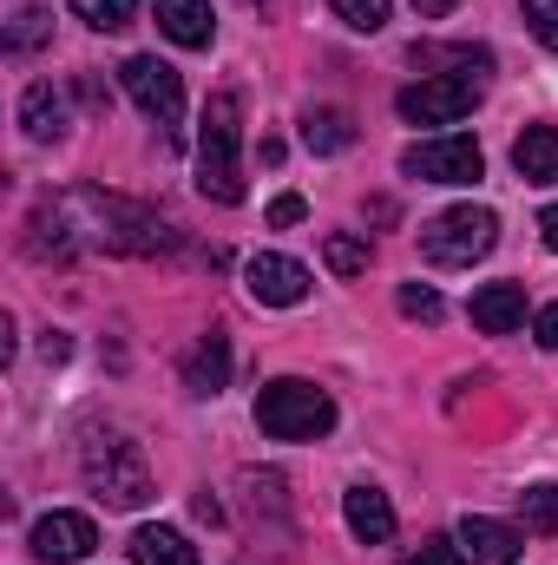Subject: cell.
<instances>
[{"instance_id": "8", "label": "cell", "mask_w": 558, "mask_h": 565, "mask_svg": "<svg viewBox=\"0 0 558 565\" xmlns=\"http://www.w3.org/2000/svg\"><path fill=\"white\" fill-rule=\"evenodd\" d=\"M119 79H126V93L139 99L144 119H158L164 132L184 119V79H178V66H164V60H151V53H132V60L119 66Z\"/></svg>"}, {"instance_id": "24", "label": "cell", "mask_w": 558, "mask_h": 565, "mask_svg": "<svg viewBox=\"0 0 558 565\" xmlns=\"http://www.w3.org/2000/svg\"><path fill=\"white\" fill-rule=\"evenodd\" d=\"M519 507H526V526H533V533H558V487H546V480L526 487Z\"/></svg>"}, {"instance_id": "1", "label": "cell", "mask_w": 558, "mask_h": 565, "mask_svg": "<svg viewBox=\"0 0 558 565\" xmlns=\"http://www.w3.org/2000/svg\"><path fill=\"white\" fill-rule=\"evenodd\" d=\"M112 250V257H158L178 244V231L164 217H151L144 204L126 198H106V191H66V198H46L33 204L26 217V250L40 264H73L79 250Z\"/></svg>"}, {"instance_id": "17", "label": "cell", "mask_w": 558, "mask_h": 565, "mask_svg": "<svg viewBox=\"0 0 558 565\" xmlns=\"http://www.w3.org/2000/svg\"><path fill=\"white\" fill-rule=\"evenodd\" d=\"M126 553H132V565H197V546L178 526H139Z\"/></svg>"}, {"instance_id": "22", "label": "cell", "mask_w": 558, "mask_h": 565, "mask_svg": "<svg viewBox=\"0 0 558 565\" xmlns=\"http://www.w3.org/2000/svg\"><path fill=\"white\" fill-rule=\"evenodd\" d=\"M329 7H335V20L355 26V33H382V26L395 20V0H329Z\"/></svg>"}, {"instance_id": "5", "label": "cell", "mask_w": 558, "mask_h": 565, "mask_svg": "<svg viewBox=\"0 0 558 565\" xmlns=\"http://www.w3.org/2000/svg\"><path fill=\"white\" fill-rule=\"evenodd\" d=\"M493 244H500V217L486 204H453V211H440V217L420 224V257L440 264V270H466Z\"/></svg>"}, {"instance_id": "19", "label": "cell", "mask_w": 558, "mask_h": 565, "mask_svg": "<svg viewBox=\"0 0 558 565\" xmlns=\"http://www.w3.org/2000/svg\"><path fill=\"white\" fill-rule=\"evenodd\" d=\"M348 139H355L348 113H335V106H315V113H302V145H309V151H342Z\"/></svg>"}, {"instance_id": "20", "label": "cell", "mask_w": 558, "mask_h": 565, "mask_svg": "<svg viewBox=\"0 0 558 565\" xmlns=\"http://www.w3.org/2000/svg\"><path fill=\"white\" fill-rule=\"evenodd\" d=\"M53 40V13L46 7H20L13 20H7V53H33V46H46Z\"/></svg>"}, {"instance_id": "32", "label": "cell", "mask_w": 558, "mask_h": 565, "mask_svg": "<svg viewBox=\"0 0 558 565\" xmlns=\"http://www.w3.org/2000/svg\"><path fill=\"white\" fill-rule=\"evenodd\" d=\"M420 13H447V7H460V0H415Z\"/></svg>"}, {"instance_id": "6", "label": "cell", "mask_w": 558, "mask_h": 565, "mask_svg": "<svg viewBox=\"0 0 558 565\" xmlns=\"http://www.w3.org/2000/svg\"><path fill=\"white\" fill-rule=\"evenodd\" d=\"M480 93H486V73L480 66H460V73H433V79L408 86L395 106H401L408 126H453V119H466L480 106Z\"/></svg>"}, {"instance_id": "31", "label": "cell", "mask_w": 558, "mask_h": 565, "mask_svg": "<svg viewBox=\"0 0 558 565\" xmlns=\"http://www.w3.org/2000/svg\"><path fill=\"white\" fill-rule=\"evenodd\" d=\"M539 237H546V250H558V204L552 211H539Z\"/></svg>"}, {"instance_id": "10", "label": "cell", "mask_w": 558, "mask_h": 565, "mask_svg": "<svg viewBox=\"0 0 558 565\" xmlns=\"http://www.w3.org/2000/svg\"><path fill=\"white\" fill-rule=\"evenodd\" d=\"M93 546H99V526L86 513H46V520H33V559L73 565V559H86Z\"/></svg>"}, {"instance_id": "29", "label": "cell", "mask_w": 558, "mask_h": 565, "mask_svg": "<svg viewBox=\"0 0 558 565\" xmlns=\"http://www.w3.org/2000/svg\"><path fill=\"white\" fill-rule=\"evenodd\" d=\"M533 335H539V349H552V355H558V302H546V309H539Z\"/></svg>"}, {"instance_id": "16", "label": "cell", "mask_w": 558, "mask_h": 565, "mask_svg": "<svg viewBox=\"0 0 558 565\" xmlns=\"http://www.w3.org/2000/svg\"><path fill=\"white\" fill-rule=\"evenodd\" d=\"M513 171L526 184H552L558 178V126H526L513 145Z\"/></svg>"}, {"instance_id": "26", "label": "cell", "mask_w": 558, "mask_h": 565, "mask_svg": "<svg viewBox=\"0 0 558 565\" xmlns=\"http://www.w3.org/2000/svg\"><path fill=\"white\" fill-rule=\"evenodd\" d=\"M519 13H526V26L558 53V0H519Z\"/></svg>"}, {"instance_id": "15", "label": "cell", "mask_w": 558, "mask_h": 565, "mask_svg": "<svg viewBox=\"0 0 558 565\" xmlns=\"http://www.w3.org/2000/svg\"><path fill=\"white\" fill-rule=\"evenodd\" d=\"M20 126H26V139H33V145L66 139V93H60L53 79L26 86V93H20Z\"/></svg>"}, {"instance_id": "3", "label": "cell", "mask_w": 558, "mask_h": 565, "mask_svg": "<svg viewBox=\"0 0 558 565\" xmlns=\"http://www.w3.org/2000/svg\"><path fill=\"white\" fill-rule=\"evenodd\" d=\"M79 473H86V487L106 500V507H144L151 500V467H144V447L139 440H126V434H86V447H79Z\"/></svg>"}, {"instance_id": "14", "label": "cell", "mask_w": 558, "mask_h": 565, "mask_svg": "<svg viewBox=\"0 0 558 565\" xmlns=\"http://www.w3.org/2000/svg\"><path fill=\"white\" fill-rule=\"evenodd\" d=\"M158 33L171 40V46H211L217 40V13L204 7V0H158Z\"/></svg>"}, {"instance_id": "11", "label": "cell", "mask_w": 558, "mask_h": 565, "mask_svg": "<svg viewBox=\"0 0 558 565\" xmlns=\"http://www.w3.org/2000/svg\"><path fill=\"white\" fill-rule=\"evenodd\" d=\"M453 540H460V553L473 565H519V546H526L506 520H486V513H466Z\"/></svg>"}, {"instance_id": "13", "label": "cell", "mask_w": 558, "mask_h": 565, "mask_svg": "<svg viewBox=\"0 0 558 565\" xmlns=\"http://www.w3.org/2000/svg\"><path fill=\"white\" fill-rule=\"evenodd\" d=\"M342 513H348V533L362 540V546H382V540H395V507H388V493L382 487H348L342 493Z\"/></svg>"}, {"instance_id": "18", "label": "cell", "mask_w": 558, "mask_h": 565, "mask_svg": "<svg viewBox=\"0 0 558 565\" xmlns=\"http://www.w3.org/2000/svg\"><path fill=\"white\" fill-rule=\"evenodd\" d=\"M224 382H230V342L224 335H204L191 349V362H184V388L191 395H217Z\"/></svg>"}, {"instance_id": "9", "label": "cell", "mask_w": 558, "mask_h": 565, "mask_svg": "<svg viewBox=\"0 0 558 565\" xmlns=\"http://www.w3.org/2000/svg\"><path fill=\"white\" fill-rule=\"evenodd\" d=\"M244 282H250V296L264 302V309H296L302 296H309V270L296 264V257H277V250H264V257H250L244 264Z\"/></svg>"}, {"instance_id": "27", "label": "cell", "mask_w": 558, "mask_h": 565, "mask_svg": "<svg viewBox=\"0 0 558 565\" xmlns=\"http://www.w3.org/2000/svg\"><path fill=\"white\" fill-rule=\"evenodd\" d=\"M408 565H473V559L460 553V540H427V546H420Z\"/></svg>"}, {"instance_id": "2", "label": "cell", "mask_w": 558, "mask_h": 565, "mask_svg": "<svg viewBox=\"0 0 558 565\" xmlns=\"http://www.w3.org/2000/svg\"><path fill=\"white\" fill-rule=\"evenodd\" d=\"M237 145H244V106H237V93H211L204 132H197V191H204L211 204H244Z\"/></svg>"}, {"instance_id": "12", "label": "cell", "mask_w": 558, "mask_h": 565, "mask_svg": "<svg viewBox=\"0 0 558 565\" xmlns=\"http://www.w3.org/2000/svg\"><path fill=\"white\" fill-rule=\"evenodd\" d=\"M473 329L480 335H513L519 322H526V289L519 282H486V289H473Z\"/></svg>"}, {"instance_id": "25", "label": "cell", "mask_w": 558, "mask_h": 565, "mask_svg": "<svg viewBox=\"0 0 558 565\" xmlns=\"http://www.w3.org/2000/svg\"><path fill=\"white\" fill-rule=\"evenodd\" d=\"M401 316H415V322H440V316H447V302H440L427 282H401Z\"/></svg>"}, {"instance_id": "23", "label": "cell", "mask_w": 558, "mask_h": 565, "mask_svg": "<svg viewBox=\"0 0 558 565\" xmlns=\"http://www.w3.org/2000/svg\"><path fill=\"white\" fill-rule=\"evenodd\" d=\"M322 257H329V270H335V277H362V270H368V237L335 231V237L322 244Z\"/></svg>"}, {"instance_id": "4", "label": "cell", "mask_w": 558, "mask_h": 565, "mask_svg": "<svg viewBox=\"0 0 558 565\" xmlns=\"http://www.w3.org/2000/svg\"><path fill=\"white\" fill-rule=\"evenodd\" d=\"M257 427L270 440H322L335 427V402L315 382H302V375H277L257 395Z\"/></svg>"}, {"instance_id": "28", "label": "cell", "mask_w": 558, "mask_h": 565, "mask_svg": "<svg viewBox=\"0 0 558 565\" xmlns=\"http://www.w3.org/2000/svg\"><path fill=\"white\" fill-rule=\"evenodd\" d=\"M302 211H309V204H302L296 191H282L277 204H270V224H277V231H289V224H302Z\"/></svg>"}, {"instance_id": "7", "label": "cell", "mask_w": 558, "mask_h": 565, "mask_svg": "<svg viewBox=\"0 0 558 565\" xmlns=\"http://www.w3.org/2000/svg\"><path fill=\"white\" fill-rule=\"evenodd\" d=\"M401 171L420 178V184H480V171H486V158H480V145L460 139V132H447V139H420L401 151Z\"/></svg>"}, {"instance_id": "30", "label": "cell", "mask_w": 558, "mask_h": 565, "mask_svg": "<svg viewBox=\"0 0 558 565\" xmlns=\"http://www.w3.org/2000/svg\"><path fill=\"white\" fill-rule=\"evenodd\" d=\"M40 355H46V362H66V335H60V329H46V342H40Z\"/></svg>"}, {"instance_id": "21", "label": "cell", "mask_w": 558, "mask_h": 565, "mask_svg": "<svg viewBox=\"0 0 558 565\" xmlns=\"http://www.w3.org/2000/svg\"><path fill=\"white\" fill-rule=\"evenodd\" d=\"M73 13L86 26H99V33H126L139 20V0H73Z\"/></svg>"}]
</instances>
